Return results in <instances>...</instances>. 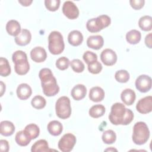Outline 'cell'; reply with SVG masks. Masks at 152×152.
I'll return each mask as SVG.
<instances>
[{
	"label": "cell",
	"mask_w": 152,
	"mask_h": 152,
	"mask_svg": "<svg viewBox=\"0 0 152 152\" xmlns=\"http://www.w3.org/2000/svg\"><path fill=\"white\" fill-rule=\"evenodd\" d=\"M0 83H1V96H2L4 91H5V85L4 84V83L2 81Z\"/></svg>",
	"instance_id": "ee69618b"
},
{
	"label": "cell",
	"mask_w": 152,
	"mask_h": 152,
	"mask_svg": "<svg viewBox=\"0 0 152 152\" xmlns=\"http://www.w3.org/2000/svg\"><path fill=\"white\" fill-rule=\"evenodd\" d=\"M100 59L105 65L112 66L116 63L117 55L112 49H105L100 54Z\"/></svg>",
	"instance_id": "8fae6325"
},
{
	"label": "cell",
	"mask_w": 152,
	"mask_h": 152,
	"mask_svg": "<svg viewBox=\"0 0 152 152\" xmlns=\"http://www.w3.org/2000/svg\"><path fill=\"white\" fill-rule=\"evenodd\" d=\"M48 131L49 134L53 136L59 135L63 130V126L62 124L58 121H50L47 126Z\"/></svg>",
	"instance_id": "7402d4cb"
},
{
	"label": "cell",
	"mask_w": 152,
	"mask_h": 152,
	"mask_svg": "<svg viewBox=\"0 0 152 152\" xmlns=\"http://www.w3.org/2000/svg\"><path fill=\"white\" fill-rule=\"evenodd\" d=\"M105 151H117V150L115 149V148H112V147H110V148L106 149Z\"/></svg>",
	"instance_id": "f6af8a7d"
},
{
	"label": "cell",
	"mask_w": 152,
	"mask_h": 152,
	"mask_svg": "<svg viewBox=\"0 0 152 152\" xmlns=\"http://www.w3.org/2000/svg\"><path fill=\"white\" fill-rule=\"evenodd\" d=\"M11 73V67L8 61L3 57L0 58V75L7 77Z\"/></svg>",
	"instance_id": "f546056e"
},
{
	"label": "cell",
	"mask_w": 152,
	"mask_h": 152,
	"mask_svg": "<svg viewBox=\"0 0 152 152\" xmlns=\"http://www.w3.org/2000/svg\"><path fill=\"white\" fill-rule=\"evenodd\" d=\"M104 44V40L100 35L90 36L87 40V45L90 48L99 50L102 48Z\"/></svg>",
	"instance_id": "5bb4252c"
},
{
	"label": "cell",
	"mask_w": 152,
	"mask_h": 152,
	"mask_svg": "<svg viewBox=\"0 0 152 152\" xmlns=\"http://www.w3.org/2000/svg\"><path fill=\"white\" fill-rule=\"evenodd\" d=\"M68 40L70 45L74 46H77L81 44L83 41V36L78 30H73L71 31L68 36Z\"/></svg>",
	"instance_id": "ffe728a7"
},
{
	"label": "cell",
	"mask_w": 152,
	"mask_h": 152,
	"mask_svg": "<svg viewBox=\"0 0 152 152\" xmlns=\"http://www.w3.org/2000/svg\"><path fill=\"white\" fill-rule=\"evenodd\" d=\"M86 28L88 31L91 33H96L100 31V30L98 28L96 24L95 18L90 19L87 21L86 23Z\"/></svg>",
	"instance_id": "f35d334b"
},
{
	"label": "cell",
	"mask_w": 152,
	"mask_h": 152,
	"mask_svg": "<svg viewBox=\"0 0 152 152\" xmlns=\"http://www.w3.org/2000/svg\"><path fill=\"white\" fill-rule=\"evenodd\" d=\"M76 137L71 133L64 134L58 142V148L63 152L71 151L76 143Z\"/></svg>",
	"instance_id": "52a82bcc"
},
{
	"label": "cell",
	"mask_w": 152,
	"mask_h": 152,
	"mask_svg": "<svg viewBox=\"0 0 152 152\" xmlns=\"http://www.w3.org/2000/svg\"><path fill=\"white\" fill-rule=\"evenodd\" d=\"M32 93L30 86L26 83L20 84L17 88V95L20 100H26L28 99Z\"/></svg>",
	"instance_id": "9a60e30c"
},
{
	"label": "cell",
	"mask_w": 152,
	"mask_h": 152,
	"mask_svg": "<svg viewBox=\"0 0 152 152\" xmlns=\"http://www.w3.org/2000/svg\"><path fill=\"white\" fill-rule=\"evenodd\" d=\"M60 2V0H45V5L49 11H55L59 8Z\"/></svg>",
	"instance_id": "e575fe53"
},
{
	"label": "cell",
	"mask_w": 152,
	"mask_h": 152,
	"mask_svg": "<svg viewBox=\"0 0 152 152\" xmlns=\"http://www.w3.org/2000/svg\"><path fill=\"white\" fill-rule=\"evenodd\" d=\"M23 131L31 140L36 138L40 133L39 126L34 124H30L26 125Z\"/></svg>",
	"instance_id": "d4e9b609"
},
{
	"label": "cell",
	"mask_w": 152,
	"mask_h": 152,
	"mask_svg": "<svg viewBox=\"0 0 152 152\" xmlns=\"http://www.w3.org/2000/svg\"><path fill=\"white\" fill-rule=\"evenodd\" d=\"M30 57L34 62L40 63L46 60L47 53L43 48L37 46L31 49L30 52Z\"/></svg>",
	"instance_id": "7c38bea8"
},
{
	"label": "cell",
	"mask_w": 152,
	"mask_h": 152,
	"mask_svg": "<svg viewBox=\"0 0 152 152\" xmlns=\"http://www.w3.org/2000/svg\"><path fill=\"white\" fill-rule=\"evenodd\" d=\"M15 140L18 145L20 146H26L30 142L31 139L27 135L24 131H20L16 134Z\"/></svg>",
	"instance_id": "4316f807"
},
{
	"label": "cell",
	"mask_w": 152,
	"mask_h": 152,
	"mask_svg": "<svg viewBox=\"0 0 152 152\" xmlns=\"http://www.w3.org/2000/svg\"><path fill=\"white\" fill-rule=\"evenodd\" d=\"M6 30L10 35L16 37L21 32L20 24L17 20H11L6 24Z\"/></svg>",
	"instance_id": "d6986e66"
},
{
	"label": "cell",
	"mask_w": 152,
	"mask_h": 152,
	"mask_svg": "<svg viewBox=\"0 0 152 152\" xmlns=\"http://www.w3.org/2000/svg\"><path fill=\"white\" fill-rule=\"evenodd\" d=\"M48 49L53 55H59L64 50L65 44L63 36L58 31H52L48 36Z\"/></svg>",
	"instance_id": "5b68a950"
},
{
	"label": "cell",
	"mask_w": 152,
	"mask_h": 152,
	"mask_svg": "<svg viewBox=\"0 0 152 152\" xmlns=\"http://www.w3.org/2000/svg\"><path fill=\"white\" fill-rule=\"evenodd\" d=\"M104 97V91L100 87H93L89 91L90 99L94 102H101Z\"/></svg>",
	"instance_id": "ac0fdd59"
},
{
	"label": "cell",
	"mask_w": 152,
	"mask_h": 152,
	"mask_svg": "<svg viewBox=\"0 0 152 152\" xmlns=\"http://www.w3.org/2000/svg\"><path fill=\"white\" fill-rule=\"evenodd\" d=\"M129 74L126 70L121 69L117 71L115 74V80L119 83H126L129 79Z\"/></svg>",
	"instance_id": "d6a6232c"
},
{
	"label": "cell",
	"mask_w": 152,
	"mask_h": 152,
	"mask_svg": "<svg viewBox=\"0 0 152 152\" xmlns=\"http://www.w3.org/2000/svg\"><path fill=\"white\" fill-rule=\"evenodd\" d=\"M62 10L63 14L69 19H75L79 15V10L72 1H65L63 4Z\"/></svg>",
	"instance_id": "9c48e42d"
},
{
	"label": "cell",
	"mask_w": 152,
	"mask_h": 152,
	"mask_svg": "<svg viewBox=\"0 0 152 152\" xmlns=\"http://www.w3.org/2000/svg\"><path fill=\"white\" fill-rule=\"evenodd\" d=\"M136 95L134 90L131 88H126L124 90L121 94L122 101L126 105H132L135 100Z\"/></svg>",
	"instance_id": "2e32d148"
},
{
	"label": "cell",
	"mask_w": 152,
	"mask_h": 152,
	"mask_svg": "<svg viewBox=\"0 0 152 152\" xmlns=\"http://www.w3.org/2000/svg\"><path fill=\"white\" fill-rule=\"evenodd\" d=\"M71 93L74 100H80L85 97L87 93V89L84 85L79 84L72 88Z\"/></svg>",
	"instance_id": "e0dca14e"
},
{
	"label": "cell",
	"mask_w": 152,
	"mask_h": 152,
	"mask_svg": "<svg viewBox=\"0 0 152 152\" xmlns=\"http://www.w3.org/2000/svg\"><path fill=\"white\" fill-rule=\"evenodd\" d=\"M50 150L48 143L45 140H39L37 141L33 144L31 148L32 152H46Z\"/></svg>",
	"instance_id": "603a6c76"
},
{
	"label": "cell",
	"mask_w": 152,
	"mask_h": 152,
	"mask_svg": "<svg viewBox=\"0 0 152 152\" xmlns=\"http://www.w3.org/2000/svg\"><path fill=\"white\" fill-rule=\"evenodd\" d=\"M18 2L20 3L23 6H25V7H27V6H29L31 2H32V1L30 0V1H28V0H24V1H18Z\"/></svg>",
	"instance_id": "7bdbcfd3"
},
{
	"label": "cell",
	"mask_w": 152,
	"mask_h": 152,
	"mask_svg": "<svg viewBox=\"0 0 152 152\" xmlns=\"http://www.w3.org/2000/svg\"><path fill=\"white\" fill-rule=\"evenodd\" d=\"M102 138L104 143L107 144H111L115 142L116 140V135L113 131L108 129L103 132Z\"/></svg>",
	"instance_id": "4dcf8cb0"
},
{
	"label": "cell",
	"mask_w": 152,
	"mask_h": 152,
	"mask_svg": "<svg viewBox=\"0 0 152 152\" xmlns=\"http://www.w3.org/2000/svg\"><path fill=\"white\" fill-rule=\"evenodd\" d=\"M96 24L98 28L100 30L109 26L111 23L110 18L107 15H101L95 18Z\"/></svg>",
	"instance_id": "f1b7e54d"
},
{
	"label": "cell",
	"mask_w": 152,
	"mask_h": 152,
	"mask_svg": "<svg viewBox=\"0 0 152 152\" xmlns=\"http://www.w3.org/2000/svg\"><path fill=\"white\" fill-rule=\"evenodd\" d=\"M136 109L142 114L151 112L152 110V97L148 96L141 99L136 104Z\"/></svg>",
	"instance_id": "30bf717a"
},
{
	"label": "cell",
	"mask_w": 152,
	"mask_h": 152,
	"mask_svg": "<svg viewBox=\"0 0 152 152\" xmlns=\"http://www.w3.org/2000/svg\"><path fill=\"white\" fill-rule=\"evenodd\" d=\"M83 58L84 61L88 65H89L97 60V55L95 53H94L91 51H88V50L84 52V53L83 54Z\"/></svg>",
	"instance_id": "8d00e7d4"
},
{
	"label": "cell",
	"mask_w": 152,
	"mask_h": 152,
	"mask_svg": "<svg viewBox=\"0 0 152 152\" xmlns=\"http://www.w3.org/2000/svg\"><path fill=\"white\" fill-rule=\"evenodd\" d=\"M69 65V59L65 56H62L58 59L56 61V66L60 70H65L67 69Z\"/></svg>",
	"instance_id": "d590c367"
},
{
	"label": "cell",
	"mask_w": 152,
	"mask_h": 152,
	"mask_svg": "<svg viewBox=\"0 0 152 152\" xmlns=\"http://www.w3.org/2000/svg\"><path fill=\"white\" fill-rule=\"evenodd\" d=\"M145 45L150 49H151L152 48V45H151V33H150L149 34H148L145 38Z\"/></svg>",
	"instance_id": "b9f144b4"
},
{
	"label": "cell",
	"mask_w": 152,
	"mask_h": 152,
	"mask_svg": "<svg viewBox=\"0 0 152 152\" xmlns=\"http://www.w3.org/2000/svg\"><path fill=\"white\" fill-rule=\"evenodd\" d=\"M0 147L2 152H7L9 150V144L8 142L5 140H0Z\"/></svg>",
	"instance_id": "60d3db41"
},
{
	"label": "cell",
	"mask_w": 152,
	"mask_h": 152,
	"mask_svg": "<svg viewBox=\"0 0 152 152\" xmlns=\"http://www.w3.org/2000/svg\"><path fill=\"white\" fill-rule=\"evenodd\" d=\"M136 88L141 93H146L151 88V78L147 75H140L135 80Z\"/></svg>",
	"instance_id": "ba28073f"
},
{
	"label": "cell",
	"mask_w": 152,
	"mask_h": 152,
	"mask_svg": "<svg viewBox=\"0 0 152 152\" xmlns=\"http://www.w3.org/2000/svg\"><path fill=\"white\" fill-rule=\"evenodd\" d=\"M31 39V34L30 31L27 29L23 28L20 33L15 37L14 40L17 45L19 46H25L28 45Z\"/></svg>",
	"instance_id": "4fadbf2b"
},
{
	"label": "cell",
	"mask_w": 152,
	"mask_h": 152,
	"mask_svg": "<svg viewBox=\"0 0 152 152\" xmlns=\"http://www.w3.org/2000/svg\"><path fill=\"white\" fill-rule=\"evenodd\" d=\"M39 77L41 80L43 93L48 97L56 95L59 91L56 80L49 68H45L39 71Z\"/></svg>",
	"instance_id": "7a4b0ae2"
},
{
	"label": "cell",
	"mask_w": 152,
	"mask_h": 152,
	"mask_svg": "<svg viewBox=\"0 0 152 152\" xmlns=\"http://www.w3.org/2000/svg\"><path fill=\"white\" fill-rule=\"evenodd\" d=\"M134 119L132 111L125 107L121 103H115L111 107V111L109 115L110 122L113 125H127Z\"/></svg>",
	"instance_id": "6da1fadb"
},
{
	"label": "cell",
	"mask_w": 152,
	"mask_h": 152,
	"mask_svg": "<svg viewBox=\"0 0 152 152\" xmlns=\"http://www.w3.org/2000/svg\"><path fill=\"white\" fill-rule=\"evenodd\" d=\"M56 114L59 118L65 119L71 114L70 100L66 96L60 97L56 102Z\"/></svg>",
	"instance_id": "8992f818"
},
{
	"label": "cell",
	"mask_w": 152,
	"mask_h": 152,
	"mask_svg": "<svg viewBox=\"0 0 152 152\" xmlns=\"http://www.w3.org/2000/svg\"><path fill=\"white\" fill-rule=\"evenodd\" d=\"M138 26L143 31H150L152 28L151 17L150 15H144L141 17L138 21Z\"/></svg>",
	"instance_id": "484cf974"
},
{
	"label": "cell",
	"mask_w": 152,
	"mask_h": 152,
	"mask_svg": "<svg viewBox=\"0 0 152 152\" xmlns=\"http://www.w3.org/2000/svg\"><path fill=\"white\" fill-rule=\"evenodd\" d=\"M150 131L147 125L144 122H138L133 127L132 139L137 145H142L148 140Z\"/></svg>",
	"instance_id": "277c9868"
},
{
	"label": "cell",
	"mask_w": 152,
	"mask_h": 152,
	"mask_svg": "<svg viewBox=\"0 0 152 152\" xmlns=\"http://www.w3.org/2000/svg\"><path fill=\"white\" fill-rule=\"evenodd\" d=\"M129 3L134 10H140L143 7L145 1L144 0H130Z\"/></svg>",
	"instance_id": "ab89813d"
},
{
	"label": "cell",
	"mask_w": 152,
	"mask_h": 152,
	"mask_svg": "<svg viewBox=\"0 0 152 152\" xmlns=\"http://www.w3.org/2000/svg\"><path fill=\"white\" fill-rule=\"evenodd\" d=\"M106 109L102 104H95L89 110V115L93 118H98L102 116L105 113Z\"/></svg>",
	"instance_id": "83f0119b"
},
{
	"label": "cell",
	"mask_w": 152,
	"mask_h": 152,
	"mask_svg": "<svg viewBox=\"0 0 152 152\" xmlns=\"http://www.w3.org/2000/svg\"><path fill=\"white\" fill-rule=\"evenodd\" d=\"M15 131V126L12 122L9 121H4L0 124L1 134L8 137L13 134Z\"/></svg>",
	"instance_id": "44dd1931"
},
{
	"label": "cell",
	"mask_w": 152,
	"mask_h": 152,
	"mask_svg": "<svg viewBox=\"0 0 152 152\" xmlns=\"http://www.w3.org/2000/svg\"><path fill=\"white\" fill-rule=\"evenodd\" d=\"M70 65L72 69V70L75 72H82L84 69V64L83 62L78 59H73Z\"/></svg>",
	"instance_id": "836d02e7"
},
{
	"label": "cell",
	"mask_w": 152,
	"mask_h": 152,
	"mask_svg": "<svg viewBox=\"0 0 152 152\" xmlns=\"http://www.w3.org/2000/svg\"><path fill=\"white\" fill-rule=\"evenodd\" d=\"M12 59L14 63L15 72L20 75L26 74L30 69V65L26 53L22 50H17L12 54Z\"/></svg>",
	"instance_id": "3957f363"
},
{
	"label": "cell",
	"mask_w": 152,
	"mask_h": 152,
	"mask_svg": "<svg viewBox=\"0 0 152 152\" xmlns=\"http://www.w3.org/2000/svg\"><path fill=\"white\" fill-rule=\"evenodd\" d=\"M32 106L37 109H41L45 107L46 104V101L45 99L39 95L34 96L31 102Z\"/></svg>",
	"instance_id": "1f68e13d"
},
{
	"label": "cell",
	"mask_w": 152,
	"mask_h": 152,
	"mask_svg": "<svg viewBox=\"0 0 152 152\" xmlns=\"http://www.w3.org/2000/svg\"><path fill=\"white\" fill-rule=\"evenodd\" d=\"M141 38L140 31L137 30H131L127 32L126 34V41L131 45H135L139 43Z\"/></svg>",
	"instance_id": "cb8c5ba5"
},
{
	"label": "cell",
	"mask_w": 152,
	"mask_h": 152,
	"mask_svg": "<svg viewBox=\"0 0 152 152\" xmlns=\"http://www.w3.org/2000/svg\"><path fill=\"white\" fill-rule=\"evenodd\" d=\"M88 69L90 72L93 74H97L100 72L102 69L101 63L97 61L88 65Z\"/></svg>",
	"instance_id": "74e56055"
}]
</instances>
